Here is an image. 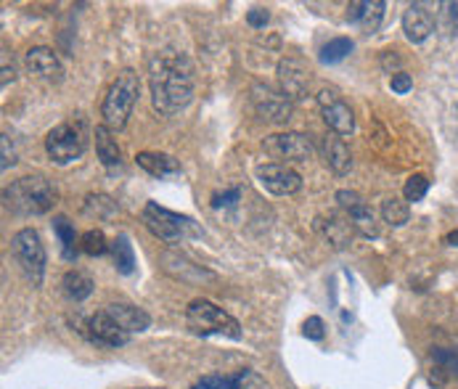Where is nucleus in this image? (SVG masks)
<instances>
[{"label":"nucleus","mask_w":458,"mask_h":389,"mask_svg":"<svg viewBox=\"0 0 458 389\" xmlns=\"http://www.w3.org/2000/svg\"><path fill=\"white\" fill-rule=\"evenodd\" d=\"M80 249L85 255H90V258H101V255L109 252V241H106V236L101 231H88V233L80 236Z\"/></svg>","instance_id":"obj_29"},{"label":"nucleus","mask_w":458,"mask_h":389,"mask_svg":"<svg viewBox=\"0 0 458 389\" xmlns=\"http://www.w3.org/2000/svg\"><path fill=\"white\" fill-rule=\"evenodd\" d=\"M382 217L385 223H390L393 228H400L411 220V207L405 199H397V196H390L382 201Z\"/></svg>","instance_id":"obj_27"},{"label":"nucleus","mask_w":458,"mask_h":389,"mask_svg":"<svg viewBox=\"0 0 458 389\" xmlns=\"http://www.w3.org/2000/svg\"><path fill=\"white\" fill-rule=\"evenodd\" d=\"M11 252L19 262L24 278L40 289L43 286V278H46V247L40 241V233L32 231V228H21L13 239H11Z\"/></svg>","instance_id":"obj_7"},{"label":"nucleus","mask_w":458,"mask_h":389,"mask_svg":"<svg viewBox=\"0 0 458 389\" xmlns=\"http://www.w3.org/2000/svg\"><path fill=\"white\" fill-rule=\"evenodd\" d=\"M138 96H140V80L132 69H123L117 74V80L112 82V88L106 90L104 96V104H101V117H104V125L109 130H123L131 120L132 109L138 104Z\"/></svg>","instance_id":"obj_3"},{"label":"nucleus","mask_w":458,"mask_h":389,"mask_svg":"<svg viewBox=\"0 0 458 389\" xmlns=\"http://www.w3.org/2000/svg\"><path fill=\"white\" fill-rule=\"evenodd\" d=\"M316 231L327 239L331 247L342 249L350 244L352 233H355V225L350 217H342V215H328V217H318L316 220Z\"/></svg>","instance_id":"obj_18"},{"label":"nucleus","mask_w":458,"mask_h":389,"mask_svg":"<svg viewBox=\"0 0 458 389\" xmlns=\"http://www.w3.org/2000/svg\"><path fill=\"white\" fill-rule=\"evenodd\" d=\"M262 148L273 159H284V165L286 162H308L313 156V140L305 132H278V135H270V138H265Z\"/></svg>","instance_id":"obj_10"},{"label":"nucleus","mask_w":458,"mask_h":389,"mask_svg":"<svg viewBox=\"0 0 458 389\" xmlns=\"http://www.w3.org/2000/svg\"><path fill=\"white\" fill-rule=\"evenodd\" d=\"M146 228L165 244H181L186 239H197L201 236V228L189 217V215H181V212H173L167 207H159L157 201H148L140 212Z\"/></svg>","instance_id":"obj_4"},{"label":"nucleus","mask_w":458,"mask_h":389,"mask_svg":"<svg viewBox=\"0 0 458 389\" xmlns=\"http://www.w3.org/2000/svg\"><path fill=\"white\" fill-rule=\"evenodd\" d=\"M440 8H443V13L448 16L451 27H458V3H454V0H451V3H443Z\"/></svg>","instance_id":"obj_38"},{"label":"nucleus","mask_w":458,"mask_h":389,"mask_svg":"<svg viewBox=\"0 0 458 389\" xmlns=\"http://www.w3.org/2000/svg\"><path fill=\"white\" fill-rule=\"evenodd\" d=\"M54 233L62 241V255H64V259L74 262V258H77V233H74V225L66 220L64 215L54 217Z\"/></svg>","instance_id":"obj_24"},{"label":"nucleus","mask_w":458,"mask_h":389,"mask_svg":"<svg viewBox=\"0 0 458 389\" xmlns=\"http://www.w3.org/2000/svg\"><path fill=\"white\" fill-rule=\"evenodd\" d=\"M135 162H138L140 170H146L151 178H159V181L183 173V170H181V162L173 159L170 154H162V151H140V154L135 156Z\"/></svg>","instance_id":"obj_19"},{"label":"nucleus","mask_w":458,"mask_h":389,"mask_svg":"<svg viewBox=\"0 0 458 389\" xmlns=\"http://www.w3.org/2000/svg\"><path fill=\"white\" fill-rule=\"evenodd\" d=\"M382 19H385L382 0H358V3H350V8H347V21L360 24L366 35H374L379 30Z\"/></svg>","instance_id":"obj_17"},{"label":"nucleus","mask_w":458,"mask_h":389,"mask_svg":"<svg viewBox=\"0 0 458 389\" xmlns=\"http://www.w3.org/2000/svg\"><path fill=\"white\" fill-rule=\"evenodd\" d=\"M432 360H435L443 371L458 376V347H440V350H435V352H432Z\"/></svg>","instance_id":"obj_32"},{"label":"nucleus","mask_w":458,"mask_h":389,"mask_svg":"<svg viewBox=\"0 0 458 389\" xmlns=\"http://www.w3.org/2000/svg\"><path fill=\"white\" fill-rule=\"evenodd\" d=\"M443 241H445V247H458V231H454V233H448V236H445Z\"/></svg>","instance_id":"obj_40"},{"label":"nucleus","mask_w":458,"mask_h":389,"mask_svg":"<svg viewBox=\"0 0 458 389\" xmlns=\"http://www.w3.org/2000/svg\"><path fill=\"white\" fill-rule=\"evenodd\" d=\"M394 51H385V56H382V66L385 69H393V66H400L403 62H400V56H393Z\"/></svg>","instance_id":"obj_39"},{"label":"nucleus","mask_w":458,"mask_h":389,"mask_svg":"<svg viewBox=\"0 0 458 389\" xmlns=\"http://www.w3.org/2000/svg\"><path fill=\"white\" fill-rule=\"evenodd\" d=\"M429 191V181L427 175H411L403 186V199L405 201H421L424 196Z\"/></svg>","instance_id":"obj_31"},{"label":"nucleus","mask_w":458,"mask_h":389,"mask_svg":"<svg viewBox=\"0 0 458 389\" xmlns=\"http://www.w3.org/2000/svg\"><path fill=\"white\" fill-rule=\"evenodd\" d=\"M114 209H117V204H114L109 196L96 194V196H88V199H85V212H88V215H96V217H109V215H114Z\"/></svg>","instance_id":"obj_30"},{"label":"nucleus","mask_w":458,"mask_h":389,"mask_svg":"<svg viewBox=\"0 0 458 389\" xmlns=\"http://www.w3.org/2000/svg\"><path fill=\"white\" fill-rule=\"evenodd\" d=\"M390 88H393L397 96H403V93H408V90L413 88V80H411V74H405V72H394L393 80H390Z\"/></svg>","instance_id":"obj_35"},{"label":"nucleus","mask_w":458,"mask_h":389,"mask_svg":"<svg viewBox=\"0 0 458 389\" xmlns=\"http://www.w3.org/2000/svg\"><path fill=\"white\" fill-rule=\"evenodd\" d=\"M24 66L30 74L46 80V82H62L64 80V66L59 62V56L46 48V46H38V48H30L27 56H24Z\"/></svg>","instance_id":"obj_15"},{"label":"nucleus","mask_w":458,"mask_h":389,"mask_svg":"<svg viewBox=\"0 0 458 389\" xmlns=\"http://www.w3.org/2000/svg\"><path fill=\"white\" fill-rule=\"evenodd\" d=\"M247 376H250V371H239V374H233V376L209 374V376H201L191 389H244Z\"/></svg>","instance_id":"obj_26"},{"label":"nucleus","mask_w":458,"mask_h":389,"mask_svg":"<svg viewBox=\"0 0 458 389\" xmlns=\"http://www.w3.org/2000/svg\"><path fill=\"white\" fill-rule=\"evenodd\" d=\"M302 334L310 339V342H321L324 339V334H327V328H324V321L318 318V316H313V318H308L305 326H302Z\"/></svg>","instance_id":"obj_33"},{"label":"nucleus","mask_w":458,"mask_h":389,"mask_svg":"<svg viewBox=\"0 0 458 389\" xmlns=\"http://www.w3.org/2000/svg\"><path fill=\"white\" fill-rule=\"evenodd\" d=\"M0 148H3V162H0V167H3V173H5L8 167H13V165H16V151H13V146H11L8 132H3V135H0Z\"/></svg>","instance_id":"obj_34"},{"label":"nucleus","mask_w":458,"mask_h":389,"mask_svg":"<svg viewBox=\"0 0 458 389\" xmlns=\"http://www.w3.org/2000/svg\"><path fill=\"white\" fill-rule=\"evenodd\" d=\"M258 181L260 186L273 196L297 194L302 189V178L297 170H292L284 162H265L258 167Z\"/></svg>","instance_id":"obj_12"},{"label":"nucleus","mask_w":458,"mask_h":389,"mask_svg":"<svg viewBox=\"0 0 458 389\" xmlns=\"http://www.w3.org/2000/svg\"><path fill=\"white\" fill-rule=\"evenodd\" d=\"M321 148H324V162H327L331 173H336V175H347V173L352 170V154H350V148H347L344 138H339V135H334V132H331V135L324 138Z\"/></svg>","instance_id":"obj_20"},{"label":"nucleus","mask_w":458,"mask_h":389,"mask_svg":"<svg viewBox=\"0 0 458 389\" xmlns=\"http://www.w3.org/2000/svg\"><path fill=\"white\" fill-rule=\"evenodd\" d=\"M148 88L154 109L165 117H173L194 98V66L183 54H157L148 66Z\"/></svg>","instance_id":"obj_1"},{"label":"nucleus","mask_w":458,"mask_h":389,"mask_svg":"<svg viewBox=\"0 0 458 389\" xmlns=\"http://www.w3.org/2000/svg\"><path fill=\"white\" fill-rule=\"evenodd\" d=\"M247 21H250V27H255V30H262L267 21H270V13L265 11V8H252L250 13H247Z\"/></svg>","instance_id":"obj_37"},{"label":"nucleus","mask_w":458,"mask_h":389,"mask_svg":"<svg viewBox=\"0 0 458 389\" xmlns=\"http://www.w3.org/2000/svg\"><path fill=\"white\" fill-rule=\"evenodd\" d=\"M135 389H165V387H135Z\"/></svg>","instance_id":"obj_42"},{"label":"nucleus","mask_w":458,"mask_h":389,"mask_svg":"<svg viewBox=\"0 0 458 389\" xmlns=\"http://www.w3.org/2000/svg\"><path fill=\"white\" fill-rule=\"evenodd\" d=\"M3 201L5 209H11L13 215H24V217L46 215L56 204V189L43 175H27L5 186Z\"/></svg>","instance_id":"obj_2"},{"label":"nucleus","mask_w":458,"mask_h":389,"mask_svg":"<svg viewBox=\"0 0 458 389\" xmlns=\"http://www.w3.org/2000/svg\"><path fill=\"white\" fill-rule=\"evenodd\" d=\"M80 331H82L90 342L104 344V347H123V344L131 342V334H128L125 328H120V324H117L106 310L90 316V318L82 324Z\"/></svg>","instance_id":"obj_14"},{"label":"nucleus","mask_w":458,"mask_h":389,"mask_svg":"<svg viewBox=\"0 0 458 389\" xmlns=\"http://www.w3.org/2000/svg\"><path fill=\"white\" fill-rule=\"evenodd\" d=\"M186 324L189 328L199 334V336H228V339H242V324L225 313L223 308H217L215 302L209 300H194L186 310Z\"/></svg>","instance_id":"obj_6"},{"label":"nucleus","mask_w":458,"mask_h":389,"mask_svg":"<svg viewBox=\"0 0 458 389\" xmlns=\"http://www.w3.org/2000/svg\"><path fill=\"white\" fill-rule=\"evenodd\" d=\"M336 201L344 209V215L352 220V225H355V231L360 236H366V239H377L379 236V223H377L374 209L369 207V201L363 196L355 194V191H339Z\"/></svg>","instance_id":"obj_13"},{"label":"nucleus","mask_w":458,"mask_h":389,"mask_svg":"<svg viewBox=\"0 0 458 389\" xmlns=\"http://www.w3.org/2000/svg\"><path fill=\"white\" fill-rule=\"evenodd\" d=\"M403 32L411 43H424L435 32V13L427 3H411L403 13Z\"/></svg>","instance_id":"obj_16"},{"label":"nucleus","mask_w":458,"mask_h":389,"mask_svg":"<svg viewBox=\"0 0 458 389\" xmlns=\"http://www.w3.org/2000/svg\"><path fill=\"white\" fill-rule=\"evenodd\" d=\"M8 80H13V69H8V66L3 64V88L8 85Z\"/></svg>","instance_id":"obj_41"},{"label":"nucleus","mask_w":458,"mask_h":389,"mask_svg":"<svg viewBox=\"0 0 458 389\" xmlns=\"http://www.w3.org/2000/svg\"><path fill=\"white\" fill-rule=\"evenodd\" d=\"M278 85L289 101H302L310 93V69L300 56H286L278 62Z\"/></svg>","instance_id":"obj_11"},{"label":"nucleus","mask_w":458,"mask_h":389,"mask_svg":"<svg viewBox=\"0 0 458 389\" xmlns=\"http://www.w3.org/2000/svg\"><path fill=\"white\" fill-rule=\"evenodd\" d=\"M352 40L350 38H334V40H328L327 46L321 48V54H318V59H321V64H339L342 59H347L350 54H352Z\"/></svg>","instance_id":"obj_28"},{"label":"nucleus","mask_w":458,"mask_h":389,"mask_svg":"<svg viewBox=\"0 0 458 389\" xmlns=\"http://www.w3.org/2000/svg\"><path fill=\"white\" fill-rule=\"evenodd\" d=\"M112 255H114V267L123 275H131L132 270H135V252H132L131 239L125 233L112 241Z\"/></svg>","instance_id":"obj_25"},{"label":"nucleus","mask_w":458,"mask_h":389,"mask_svg":"<svg viewBox=\"0 0 458 389\" xmlns=\"http://www.w3.org/2000/svg\"><path fill=\"white\" fill-rule=\"evenodd\" d=\"M106 313L120 324V328H125L128 334H140L151 326V318L146 310L128 305V302H114V305H106Z\"/></svg>","instance_id":"obj_21"},{"label":"nucleus","mask_w":458,"mask_h":389,"mask_svg":"<svg viewBox=\"0 0 458 389\" xmlns=\"http://www.w3.org/2000/svg\"><path fill=\"white\" fill-rule=\"evenodd\" d=\"M93 140H96V154L101 159L104 167H120L123 162V148L117 143V138L112 135V130L106 125H98L93 130Z\"/></svg>","instance_id":"obj_22"},{"label":"nucleus","mask_w":458,"mask_h":389,"mask_svg":"<svg viewBox=\"0 0 458 389\" xmlns=\"http://www.w3.org/2000/svg\"><path fill=\"white\" fill-rule=\"evenodd\" d=\"M318 109H321V117H324L327 128L334 135L347 138V135L355 132V114H352V109L347 106V101L334 88H324L318 93Z\"/></svg>","instance_id":"obj_9"},{"label":"nucleus","mask_w":458,"mask_h":389,"mask_svg":"<svg viewBox=\"0 0 458 389\" xmlns=\"http://www.w3.org/2000/svg\"><path fill=\"white\" fill-rule=\"evenodd\" d=\"M62 286H64V294L72 302H82L93 294V278L82 270H69Z\"/></svg>","instance_id":"obj_23"},{"label":"nucleus","mask_w":458,"mask_h":389,"mask_svg":"<svg viewBox=\"0 0 458 389\" xmlns=\"http://www.w3.org/2000/svg\"><path fill=\"white\" fill-rule=\"evenodd\" d=\"M88 138H93V132L88 128L85 117L77 114V117L66 120L62 125H56L46 135V151L56 165H69V162H77L85 154Z\"/></svg>","instance_id":"obj_5"},{"label":"nucleus","mask_w":458,"mask_h":389,"mask_svg":"<svg viewBox=\"0 0 458 389\" xmlns=\"http://www.w3.org/2000/svg\"><path fill=\"white\" fill-rule=\"evenodd\" d=\"M250 96H252V106H255L258 117L265 123L284 125L292 120V101L281 93V88L276 90L265 82H255Z\"/></svg>","instance_id":"obj_8"},{"label":"nucleus","mask_w":458,"mask_h":389,"mask_svg":"<svg viewBox=\"0 0 458 389\" xmlns=\"http://www.w3.org/2000/svg\"><path fill=\"white\" fill-rule=\"evenodd\" d=\"M239 196H242L239 189H231V191H225V194H215L212 196V207H215V209H220V207H231L233 201H239Z\"/></svg>","instance_id":"obj_36"}]
</instances>
